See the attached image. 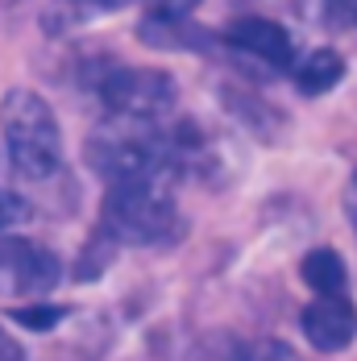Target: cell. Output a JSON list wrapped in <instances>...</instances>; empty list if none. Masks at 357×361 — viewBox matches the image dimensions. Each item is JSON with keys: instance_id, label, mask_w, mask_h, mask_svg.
I'll return each mask as SVG.
<instances>
[{"instance_id": "obj_16", "label": "cell", "mask_w": 357, "mask_h": 361, "mask_svg": "<svg viewBox=\"0 0 357 361\" xmlns=\"http://www.w3.org/2000/svg\"><path fill=\"white\" fill-rule=\"evenodd\" d=\"M345 216H349V224H353V233H357V171L345 183Z\"/></svg>"}, {"instance_id": "obj_10", "label": "cell", "mask_w": 357, "mask_h": 361, "mask_svg": "<svg viewBox=\"0 0 357 361\" xmlns=\"http://www.w3.org/2000/svg\"><path fill=\"white\" fill-rule=\"evenodd\" d=\"M250 349H241V341L233 336V332H204L195 345H191V353L187 361H246Z\"/></svg>"}, {"instance_id": "obj_5", "label": "cell", "mask_w": 357, "mask_h": 361, "mask_svg": "<svg viewBox=\"0 0 357 361\" xmlns=\"http://www.w3.org/2000/svg\"><path fill=\"white\" fill-rule=\"evenodd\" d=\"M63 279L59 257L25 237H0V299H37Z\"/></svg>"}, {"instance_id": "obj_9", "label": "cell", "mask_w": 357, "mask_h": 361, "mask_svg": "<svg viewBox=\"0 0 357 361\" xmlns=\"http://www.w3.org/2000/svg\"><path fill=\"white\" fill-rule=\"evenodd\" d=\"M341 79H345V59H341L332 46L312 50V54L295 67V83H299V92H308V96H324V92H332Z\"/></svg>"}, {"instance_id": "obj_3", "label": "cell", "mask_w": 357, "mask_h": 361, "mask_svg": "<svg viewBox=\"0 0 357 361\" xmlns=\"http://www.w3.org/2000/svg\"><path fill=\"white\" fill-rule=\"evenodd\" d=\"M0 129L8 145V162L21 179L46 183L59 175L63 166V129L54 109L30 92V87H13L0 100Z\"/></svg>"}, {"instance_id": "obj_7", "label": "cell", "mask_w": 357, "mask_h": 361, "mask_svg": "<svg viewBox=\"0 0 357 361\" xmlns=\"http://www.w3.org/2000/svg\"><path fill=\"white\" fill-rule=\"evenodd\" d=\"M224 37H229L241 54L258 59L262 67H274V71H291V67H295V42H291V34H286L279 21H270V17H237V21H229Z\"/></svg>"}, {"instance_id": "obj_12", "label": "cell", "mask_w": 357, "mask_h": 361, "mask_svg": "<svg viewBox=\"0 0 357 361\" xmlns=\"http://www.w3.org/2000/svg\"><path fill=\"white\" fill-rule=\"evenodd\" d=\"M63 316H67V312H63V307H50V303H34V307H17V312H13V320H17V324L34 328V332L54 328Z\"/></svg>"}, {"instance_id": "obj_6", "label": "cell", "mask_w": 357, "mask_h": 361, "mask_svg": "<svg viewBox=\"0 0 357 361\" xmlns=\"http://www.w3.org/2000/svg\"><path fill=\"white\" fill-rule=\"evenodd\" d=\"M299 328H303L308 345H316L320 353H345L357 336V307L345 295H324L303 307Z\"/></svg>"}, {"instance_id": "obj_8", "label": "cell", "mask_w": 357, "mask_h": 361, "mask_svg": "<svg viewBox=\"0 0 357 361\" xmlns=\"http://www.w3.org/2000/svg\"><path fill=\"white\" fill-rule=\"evenodd\" d=\"M299 274H303V283L316 290V299L324 295H345V283H349V270H345V257L337 250H308L303 253V262H299Z\"/></svg>"}, {"instance_id": "obj_4", "label": "cell", "mask_w": 357, "mask_h": 361, "mask_svg": "<svg viewBox=\"0 0 357 361\" xmlns=\"http://www.w3.org/2000/svg\"><path fill=\"white\" fill-rule=\"evenodd\" d=\"M96 92L108 116L125 121H162L178 100L175 79L154 67H112L96 79Z\"/></svg>"}, {"instance_id": "obj_2", "label": "cell", "mask_w": 357, "mask_h": 361, "mask_svg": "<svg viewBox=\"0 0 357 361\" xmlns=\"http://www.w3.org/2000/svg\"><path fill=\"white\" fill-rule=\"evenodd\" d=\"M87 166L108 183L171 179L167 171V125L162 121H125L104 116L87 137Z\"/></svg>"}, {"instance_id": "obj_1", "label": "cell", "mask_w": 357, "mask_h": 361, "mask_svg": "<svg viewBox=\"0 0 357 361\" xmlns=\"http://www.w3.org/2000/svg\"><path fill=\"white\" fill-rule=\"evenodd\" d=\"M100 233L112 245H171L183 237V220L171 187L162 179L112 183L104 195Z\"/></svg>"}, {"instance_id": "obj_14", "label": "cell", "mask_w": 357, "mask_h": 361, "mask_svg": "<svg viewBox=\"0 0 357 361\" xmlns=\"http://www.w3.org/2000/svg\"><path fill=\"white\" fill-rule=\"evenodd\" d=\"M324 17L332 25H345V30H357V0H320Z\"/></svg>"}, {"instance_id": "obj_17", "label": "cell", "mask_w": 357, "mask_h": 361, "mask_svg": "<svg viewBox=\"0 0 357 361\" xmlns=\"http://www.w3.org/2000/svg\"><path fill=\"white\" fill-rule=\"evenodd\" d=\"M0 361H25V353H21V345L8 336V332H0Z\"/></svg>"}, {"instance_id": "obj_11", "label": "cell", "mask_w": 357, "mask_h": 361, "mask_svg": "<svg viewBox=\"0 0 357 361\" xmlns=\"http://www.w3.org/2000/svg\"><path fill=\"white\" fill-rule=\"evenodd\" d=\"M142 4H145V13H150V21H167V25L187 21L200 8V0H142Z\"/></svg>"}, {"instance_id": "obj_13", "label": "cell", "mask_w": 357, "mask_h": 361, "mask_svg": "<svg viewBox=\"0 0 357 361\" xmlns=\"http://www.w3.org/2000/svg\"><path fill=\"white\" fill-rule=\"evenodd\" d=\"M246 361H299V353L286 345V341H262V345H253L250 353H246Z\"/></svg>"}, {"instance_id": "obj_18", "label": "cell", "mask_w": 357, "mask_h": 361, "mask_svg": "<svg viewBox=\"0 0 357 361\" xmlns=\"http://www.w3.org/2000/svg\"><path fill=\"white\" fill-rule=\"evenodd\" d=\"M83 13H108V8H121V4H129V0H75Z\"/></svg>"}, {"instance_id": "obj_15", "label": "cell", "mask_w": 357, "mask_h": 361, "mask_svg": "<svg viewBox=\"0 0 357 361\" xmlns=\"http://www.w3.org/2000/svg\"><path fill=\"white\" fill-rule=\"evenodd\" d=\"M25 216H30V208H25V200L0 187V233H4V228H13L17 220H25Z\"/></svg>"}]
</instances>
